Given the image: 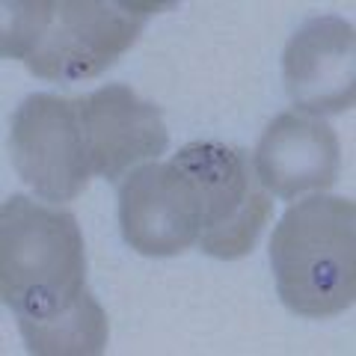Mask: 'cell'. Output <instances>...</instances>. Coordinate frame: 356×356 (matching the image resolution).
I'll list each match as a JSON object with an SVG mask.
<instances>
[{"label": "cell", "instance_id": "obj_1", "mask_svg": "<svg viewBox=\"0 0 356 356\" xmlns=\"http://www.w3.org/2000/svg\"><path fill=\"white\" fill-rule=\"evenodd\" d=\"M0 294L30 353L95 356L110 327L86 288L83 235L74 214L9 196L0 208Z\"/></svg>", "mask_w": 356, "mask_h": 356}, {"label": "cell", "instance_id": "obj_2", "mask_svg": "<svg viewBox=\"0 0 356 356\" xmlns=\"http://www.w3.org/2000/svg\"><path fill=\"white\" fill-rule=\"evenodd\" d=\"M172 3L154 0H18L3 3V57L21 60L42 81L98 77L125 54L149 15Z\"/></svg>", "mask_w": 356, "mask_h": 356}, {"label": "cell", "instance_id": "obj_3", "mask_svg": "<svg viewBox=\"0 0 356 356\" xmlns=\"http://www.w3.org/2000/svg\"><path fill=\"white\" fill-rule=\"evenodd\" d=\"M280 300L303 318H332L356 297V205L315 193L282 214L270 238Z\"/></svg>", "mask_w": 356, "mask_h": 356}, {"label": "cell", "instance_id": "obj_4", "mask_svg": "<svg viewBox=\"0 0 356 356\" xmlns=\"http://www.w3.org/2000/svg\"><path fill=\"white\" fill-rule=\"evenodd\" d=\"M172 161L196 178L202 193V235L196 241L202 252L214 259L247 255L270 220L273 202L243 152L217 140H196Z\"/></svg>", "mask_w": 356, "mask_h": 356}, {"label": "cell", "instance_id": "obj_5", "mask_svg": "<svg viewBox=\"0 0 356 356\" xmlns=\"http://www.w3.org/2000/svg\"><path fill=\"white\" fill-rule=\"evenodd\" d=\"M9 152L18 175L48 202H72L92 175L81 98L30 95L9 122Z\"/></svg>", "mask_w": 356, "mask_h": 356}, {"label": "cell", "instance_id": "obj_6", "mask_svg": "<svg viewBox=\"0 0 356 356\" xmlns=\"http://www.w3.org/2000/svg\"><path fill=\"white\" fill-rule=\"evenodd\" d=\"M122 238L140 255H178L202 235V193L196 178L178 166L140 163L119 184Z\"/></svg>", "mask_w": 356, "mask_h": 356}, {"label": "cell", "instance_id": "obj_7", "mask_svg": "<svg viewBox=\"0 0 356 356\" xmlns=\"http://www.w3.org/2000/svg\"><path fill=\"white\" fill-rule=\"evenodd\" d=\"M282 81L303 113H344L356 98V36L339 15L303 21L285 44Z\"/></svg>", "mask_w": 356, "mask_h": 356}, {"label": "cell", "instance_id": "obj_8", "mask_svg": "<svg viewBox=\"0 0 356 356\" xmlns=\"http://www.w3.org/2000/svg\"><path fill=\"white\" fill-rule=\"evenodd\" d=\"M81 119L92 172L107 181L143 161H154L170 146L161 107L140 102L125 83H107L81 98Z\"/></svg>", "mask_w": 356, "mask_h": 356}, {"label": "cell", "instance_id": "obj_9", "mask_svg": "<svg viewBox=\"0 0 356 356\" xmlns=\"http://www.w3.org/2000/svg\"><path fill=\"white\" fill-rule=\"evenodd\" d=\"M341 149L336 131L321 116L288 110L264 128L252 154L255 178L267 193L297 199L306 191H327L339 178Z\"/></svg>", "mask_w": 356, "mask_h": 356}]
</instances>
